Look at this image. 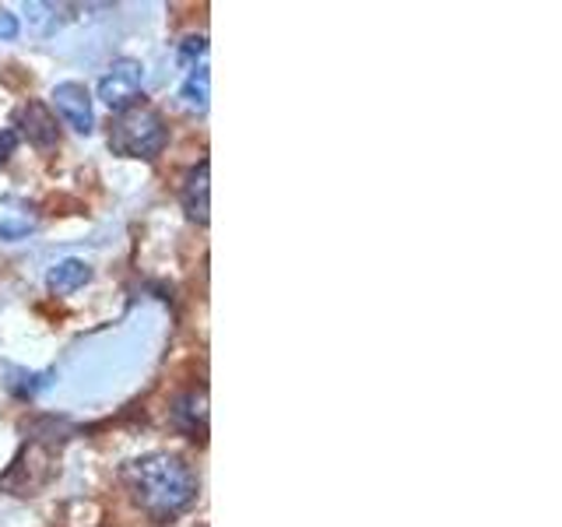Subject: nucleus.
Segmentation results:
<instances>
[{"mask_svg":"<svg viewBox=\"0 0 562 527\" xmlns=\"http://www.w3.org/2000/svg\"><path fill=\"white\" fill-rule=\"evenodd\" d=\"M123 485L131 500L145 509L151 520H169L198 500V474L176 453H148L123 468Z\"/></svg>","mask_w":562,"mask_h":527,"instance_id":"nucleus-1","label":"nucleus"},{"mask_svg":"<svg viewBox=\"0 0 562 527\" xmlns=\"http://www.w3.org/2000/svg\"><path fill=\"white\" fill-rule=\"evenodd\" d=\"M166 120L151 105H127L110 127V148L127 158H155L166 148Z\"/></svg>","mask_w":562,"mask_h":527,"instance_id":"nucleus-2","label":"nucleus"},{"mask_svg":"<svg viewBox=\"0 0 562 527\" xmlns=\"http://www.w3.org/2000/svg\"><path fill=\"white\" fill-rule=\"evenodd\" d=\"M140 85H145V67H140L137 60H116L110 70L102 75V81H99V99L110 105V110H116V113H123L127 105H134L137 102V96H140Z\"/></svg>","mask_w":562,"mask_h":527,"instance_id":"nucleus-3","label":"nucleus"},{"mask_svg":"<svg viewBox=\"0 0 562 527\" xmlns=\"http://www.w3.org/2000/svg\"><path fill=\"white\" fill-rule=\"evenodd\" d=\"M53 105H57V113L64 116V123H67L70 131L92 134L95 113H92V96H88L85 85H78V81L57 85V88H53Z\"/></svg>","mask_w":562,"mask_h":527,"instance_id":"nucleus-4","label":"nucleus"},{"mask_svg":"<svg viewBox=\"0 0 562 527\" xmlns=\"http://www.w3.org/2000/svg\"><path fill=\"white\" fill-rule=\"evenodd\" d=\"M18 127H22V134L29 137V145L43 148V152L60 145V127H57V120H53V113L46 110L43 102L22 105V113H18Z\"/></svg>","mask_w":562,"mask_h":527,"instance_id":"nucleus-5","label":"nucleus"},{"mask_svg":"<svg viewBox=\"0 0 562 527\" xmlns=\"http://www.w3.org/2000/svg\"><path fill=\"white\" fill-rule=\"evenodd\" d=\"M207 172H211V166H207V158L204 162H198L190 172H187V183H183V211H187V218L190 222H198V225H207V211H211V204H207Z\"/></svg>","mask_w":562,"mask_h":527,"instance_id":"nucleus-6","label":"nucleus"},{"mask_svg":"<svg viewBox=\"0 0 562 527\" xmlns=\"http://www.w3.org/2000/svg\"><path fill=\"white\" fill-rule=\"evenodd\" d=\"M88 278H92V268H88L85 260H60V264H53L49 274H46L49 289H53V292H60V295L78 292Z\"/></svg>","mask_w":562,"mask_h":527,"instance_id":"nucleus-7","label":"nucleus"},{"mask_svg":"<svg viewBox=\"0 0 562 527\" xmlns=\"http://www.w3.org/2000/svg\"><path fill=\"white\" fill-rule=\"evenodd\" d=\"M183 102L190 105V110H198V113L207 110V70H204V67H198V70H193V75L183 81Z\"/></svg>","mask_w":562,"mask_h":527,"instance_id":"nucleus-8","label":"nucleus"},{"mask_svg":"<svg viewBox=\"0 0 562 527\" xmlns=\"http://www.w3.org/2000/svg\"><path fill=\"white\" fill-rule=\"evenodd\" d=\"M14 35H18V18H14L11 11H4V8H0V40H4V43H11Z\"/></svg>","mask_w":562,"mask_h":527,"instance_id":"nucleus-9","label":"nucleus"},{"mask_svg":"<svg viewBox=\"0 0 562 527\" xmlns=\"http://www.w3.org/2000/svg\"><path fill=\"white\" fill-rule=\"evenodd\" d=\"M14 145H18V134L14 131H0V162H8Z\"/></svg>","mask_w":562,"mask_h":527,"instance_id":"nucleus-10","label":"nucleus"}]
</instances>
